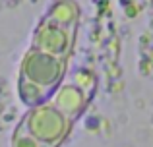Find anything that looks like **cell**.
Instances as JSON below:
<instances>
[{
    "label": "cell",
    "instance_id": "2",
    "mask_svg": "<svg viewBox=\"0 0 153 147\" xmlns=\"http://www.w3.org/2000/svg\"><path fill=\"white\" fill-rule=\"evenodd\" d=\"M95 91V78L78 72L64 78L47 101L31 106L14 130L12 147H60L76 120L87 109Z\"/></svg>",
    "mask_w": 153,
    "mask_h": 147
},
{
    "label": "cell",
    "instance_id": "1",
    "mask_svg": "<svg viewBox=\"0 0 153 147\" xmlns=\"http://www.w3.org/2000/svg\"><path fill=\"white\" fill-rule=\"evenodd\" d=\"M78 8L72 2H56L35 31L33 45L19 68L18 93L27 106L47 101L66 78L68 56L76 37Z\"/></svg>",
    "mask_w": 153,
    "mask_h": 147
}]
</instances>
